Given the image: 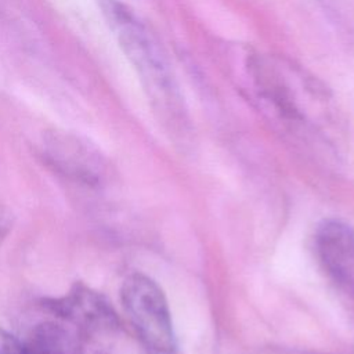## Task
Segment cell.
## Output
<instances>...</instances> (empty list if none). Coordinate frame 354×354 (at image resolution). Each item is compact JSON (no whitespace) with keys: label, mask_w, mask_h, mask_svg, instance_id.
<instances>
[{"label":"cell","mask_w":354,"mask_h":354,"mask_svg":"<svg viewBox=\"0 0 354 354\" xmlns=\"http://www.w3.org/2000/svg\"><path fill=\"white\" fill-rule=\"evenodd\" d=\"M98 7L152 104L165 112L181 111V95L170 61L148 22L123 0H98Z\"/></svg>","instance_id":"1"},{"label":"cell","mask_w":354,"mask_h":354,"mask_svg":"<svg viewBox=\"0 0 354 354\" xmlns=\"http://www.w3.org/2000/svg\"><path fill=\"white\" fill-rule=\"evenodd\" d=\"M120 301L134 335L145 350L155 354H173L176 335L166 296L160 286L141 272L124 278Z\"/></svg>","instance_id":"2"},{"label":"cell","mask_w":354,"mask_h":354,"mask_svg":"<svg viewBox=\"0 0 354 354\" xmlns=\"http://www.w3.org/2000/svg\"><path fill=\"white\" fill-rule=\"evenodd\" d=\"M39 155L50 170L84 187H98L108 173V163L101 151L72 131H44L39 141Z\"/></svg>","instance_id":"3"},{"label":"cell","mask_w":354,"mask_h":354,"mask_svg":"<svg viewBox=\"0 0 354 354\" xmlns=\"http://www.w3.org/2000/svg\"><path fill=\"white\" fill-rule=\"evenodd\" d=\"M317 257L333 285L354 297V230L339 220L322 221L314 238Z\"/></svg>","instance_id":"4"},{"label":"cell","mask_w":354,"mask_h":354,"mask_svg":"<svg viewBox=\"0 0 354 354\" xmlns=\"http://www.w3.org/2000/svg\"><path fill=\"white\" fill-rule=\"evenodd\" d=\"M69 326L75 335V354H142L145 350L137 336L124 328L115 308Z\"/></svg>","instance_id":"5"},{"label":"cell","mask_w":354,"mask_h":354,"mask_svg":"<svg viewBox=\"0 0 354 354\" xmlns=\"http://www.w3.org/2000/svg\"><path fill=\"white\" fill-rule=\"evenodd\" d=\"M0 354H26L25 343L0 328Z\"/></svg>","instance_id":"6"},{"label":"cell","mask_w":354,"mask_h":354,"mask_svg":"<svg viewBox=\"0 0 354 354\" xmlns=\"http://www.w3.org/2000/svg\"><path fill=\"white\" fill-rule=\"evenodd\" d=\"M12 228V213L8 207L0 203V243L8 235Z\"/></svg>","instance_id":"7"},{"label":"cell","mask_w":354,"mask_h":354,"mask_svg":"<svg viewBox=\"0 0 354 354\" xmlns=\"http://www.w3.org/2000/svg\"><path fill=\"white\" fill-rule=\"evenodd\" d=\"M12 11H15V6L11 3V0H0V18H11Z\"/></svg>","instance_id":"8"}]
</instances>
